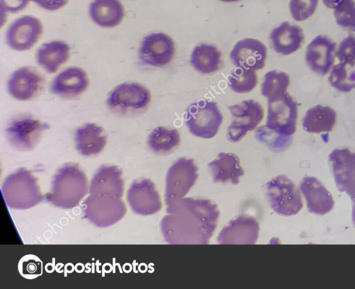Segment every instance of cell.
I'll return each instance as SVG.
<instances>
[{"instance_id":"cell-1","label":"cell","mask_w":355,"mask_h":289,"mask_svg":"<svg viewBox=\"0 0 355 289\" xmlns=\"http://www.w3.org/2000/svg\"><path fill=\"white\" fill-rule=\"evenodd\" d=\"M160 222L166 242L171 245H206L220 216L217 205L201 197H183L167 206Z\"/></svg>"},{"instance_id":"cell-2","label":"cell","mask_w":355,"mask_h":289,"mask_svg":"<svg viewBox=\"0 0 355 289\" xmlns=\"http://www.w3.org/2000/svg\"><path fill=\"white\" fill-rule=\"evenodd\" d=\"M89 182L85 172L76 164L68 163L60 167L53 176L46 200L53 206L72 208L87 195Z\"/></svg>"},{"instance_id":"cell-3","label":"cell","mask_w":355,"mask_h":289,"mask_svg":"<svg viewBox=\"0 0 355 289\" xmlns=\"http://www.w3.org/2000/svg\"><path fill=\"white\" fill-rule=\"evenodd\" d=\"M1 193L8 207L19 210L36 206L43 197L37 179L24 167L6 178L1 185Z\"/></svg>"},{"instance_id":"cell-4","label":"cell","mask_w":355,"mask_h":289,"mask_svg":"<svg viewBox=\"0 0 355 289\" xmlns=\"http://www.w3.org/2000/svg\"><path fill=\"white\" fill-rule=\"evenodd\" d=\"M150 98V92L142 85L126 82L118 85L110 92L107 105L116 115L130 117L144 112Z\"/></svg>"},{"instance_id":"cell-5","label":"cell","mask_w":355,"mask_h":289,"mask_svg":"<svg viewBox=\"0 0 355 289\" xmlns=\"http://www.w3.org/2000/svg\"><path fill=\"white\" fill-rule=\"evenodd\" d=\"M266 196L270 208L279 215L291 216L303 207L300 191L286 175H278L266 184Z\"/></svg>"},{"instance_id":"cell-6","label":"cell","mask_w":355,"mask_h":289,"mask_svg":"<svg viewBox=\"0 0 355 289\" xmlns=\"http://www.w3.org/2000/svg\"><path fill=\"white\" fill-rule=\"evenodd\" d=\"M82 205L84 217L98 227L114 224L127 210L121 197L101 194H90Z\"/></svg>"},{"instance_id":"cell-7","label":"cell","mask_w":355,"mask_h":289,"mask_svg":"<svg viewBox=\"0 0 355 289\" xmlns=\"http://www.w3.org/2000/svg\"><path fill=\"white\" fill-rule=\"evenodd\" d=\"M49 125L33 115L18 114L7 124L6 137L12 147L19 151H31L40 142L44 131Z\"/></svg>"},{"instance_id":"cell-8","label":"cell","mask_w":355,"mask_h":289,"mask_svg":"<svg viewBox=\"0 0 355 289\" xmlns=\"http://www.w3.org/2000/svg\"><path fill=\"white\" fill-rule=\"evenodd\" d=\"M223 115L217 104L206 99L191 104L185 115V124L189 132L202 138H211L218 133Z\"/></svg>"},{"instance_id":"cell-9","label":"cell","mask_w":355,"mask_h":289,"mask_svg":"<svg viewBox=\"0 0 355 289\" xmlns=\"http://www.w3.org/2000/svg\"><path fill=\"white\" fill-rule=\"evenodd\" d=\"M198 166L192 158L182 157L168 170L166 176L165 202L166 206L183 198L196 183Z\"/></svg>"},{"instance_id":"cell-10","label":"cell","mask_w":355,"mask_h":289,"mask_svg":"<svg viewBox=\"0 0 355 289\" xmlns=\"http://www.w3.org/2000/svg\"><path fill=\"white\" fill-rule=\"evenodd\" d=\"M298 106L288 92L268 100L266 126L280 135L292 137L297 128Z\"/></svg>"},{"instance_id":"cell-11","label":"cell","mask_w":355,"mask_h":289,"mask_svg":"<svg viewBox=\"0 0 355 289\" xmlns=\"http://www.w3.org/2000/svg\"><path fill=\"white\" fill-rule=\"evenodd\" d=\"M232 122L227 128V138L232 142L241 140L248 131L254 130L264 117L261 105L253 100H244L229 106Z\"/></svg>"},{"instance_id":"cell-12","label":"cell","mask_w":355,"mask_h":289,"mask_svg":"<svg viewBox=\"0 0 355 289\" xmlns=\"http://www.w3.org/2000/svg\"><path fill=\"white\" fill-rule=\"evenodd\" d=\"M329 164L338 190L355 201V152L347 148L335 149L329 155Z\"/></svg>"},{"instance_id":"cell-13","label":"cell","mask_w":355,"mask_h":289,"mask_svg":"<svg viewBox=\"0 0 355 289\" xmlns=\"http://www.w3.org/2000/svg\"><path fill=\"white\" fill-rule=\"evenodd\" d=\"M127 199L131 209L141 215L155 214L162 207L155 183L148 179L135 180L127 192Z\"/></svg>"},{"instance_id":"cell-14","label":"cell","mask_w":355,"mask_h":289,"mask_svg":"<svg viewBox=\"0 0 355 289\" xmlns=\"http://www.w3.org/2000/svg\"><path fill=\"white\" fill-rule=\"evenodd\" d=\"M43 33L40 20L31 15H24L15 19L6 32V43L16 51L31 49Z\"/></svg>"},{"instance_id":"cell-15","label":"cell","mask_w":355,"mask_h":289,"mask_svg":"<svg viewBox=\"0 0 355 289\" xmlns=\"http://www.w3.org/2000/svg\"><path fill=\"white\" fill-rule=\"evenodd\" d=\"M259 233V224L252 216L240 215L232 219L220 231L217 242L220 245H254Z\"/></svg>"},{"instance_id":"cell-16","label":"cell","mask_w":355,"mask_h":289,"mask_svg":"<svg viewBox=\"0 0 355 289\" xmlns=\"http://www.w3.org/2000/svg\"><path fill=\"white\" fill-rule=\"evenodd\" d=\"M175 50V43L170 36L163 33H151L141 42L139 58L146 65L160 67L171 61Z\"/></svg>"},{"instance_id":"cell-17","label":"cell","mask_w":355,"mask_h":289,"mask_svg":"<svg viewBox=\"0 0 355 289\" xmlns=\"http://www.w3.org/2000/svg\"><path fill=\"white\" fill-rule=\"evenodd\" d=\"M337 44L326 35H319L308 44L305 61L315 73L326 75L335 62Z\"/></svg>"},{"instance_id":"cell-18","label":"cell","mask_w":355,"mask_h":289,"mask_svg":"<svg viewBox=\"0 0 355 289\" xmlns=\"http://www.w3.org/2000/svg\"><path fill=\"white\" fill-rule=\"evenodd\" d=\"M42 76L31 67H22L15 71L8 81V91L19 101L31 100L43 89Z\"/></svg>"},{"instance_id":"cell-19","label":"cell","mask_w":355,"mask_h":289,"mask_svg":"<svg viewBox=\"0 0 355 289\" xmlns=\"http://www.w3.org/2000/svg\"><path fill=\"white\" fill-rule=\"evenodd\" d=\"M267 49L261 41L245 38L236 43L230 53L232 63L237 67L259 70L264 67Z\"/></svg>"},{"instance_id":"cell-20","label":"cell","mask_w":355,"mask_h":289,"mask_svg":"<svg viewBox=\"0 0 355 289\" xmlns=\"http://www.w3.org/2000/svg\"><path fill=\"white\" fill-rule=\"evenodd\" d=\"M87 73L78 67H70L57 75L53 80L50 91L60 97L73 99L80 96L88 88Z\"/></svg>"},{"instance_id":"cell-21","label":"cell","mask_w":355,"mask_h":289,"mask_svg":"<svg viewBox=\"0 0 355 289\" xmlns=\"http://www.w3.org/2000/svg\"><path fill=\"white\" fill-rule=\"evenodd\" d=\"M306 206L310 213L324 215L334 206V200L330 192L314 176H305L300 184Z\"/></svg>"},{"instance_id":"cell-22","label":"cell","mask_w":355,"mask_h":289,"mask_svg":"<svg viewBox=\"0 0 355 289\" xmlns=\"http://www.w3.org/2000/svg\"><path fill=\"white\" fill-rule=\"evenodd\" d=\"M89 189L90 194L121 198L124 192L122 171L115 165H101L92 176Z\"/></svg>"},{"instance_id":"cell-23","label":"cell","mask_w":355,"mask_h":289,"mask_svg":"<svg viewBox=\"0 0 355 289\" xmlns=\"http://www.w3.org/2000/svg\"><path fill=\"white\" fill-rule=\"evenodd\" d=\"M270 39L276 53L287 56L302 47L304 34L299 26L284 22L271 31Z\"/></svg>"},{"instance_id":"cell-24","label":"cell","mask_w":355,"mask_h":289,"mask_svg":"<svg viewBox=\"0 0 355 289\" xmlns=\"http://www.w3.org/2000/svg\"><path fill=\"white\" fill-rule=\"evenodd\" d=\"M74 141L76 148L81 155L96 156L105 147L107 135L103 127L94 123H87L76 129Z\"/></svg>"},{"instance_id":"cell-25","label":"cell","mask_w":355,"mask_h":289,"mask_svg":"<svg viewBox=\"0 0 355 289\" xmlns=\"http://www.w3.org/2000/svg\"><path fill=\"white\" fill-rule=\"evenodd\" d=\"M208 168L215 183L238 184L244 174L238 156L232 153L220 152L208 164Z\"/></svg>"},{"instance_id":"cell-26","label":"cell","mask_w":355,"mask_h":289,"mask_svg":"<svg viewBox=\"0 0 355 289\" xmlns=\"http://www.w3.org/2000/svg\"><path fill=\"white\" fill-rule=\"evenodd\" d=\"M89 15L99 26L112 28L119 25L124 17V8L119 0H94Z\"/></svg>"},{"instance_id":"cell-27","label":"cell","mask_w":355,"mask_h":289,"mask_svg":"<svg viewBox=\"0 0 355 289\" xmlns=\"http://www.w3.org/2000/svg\"><path fill=\"white\" fill-rule=\"evenodd\" d=\"M70 47L63 41L44 43L36 52V60L46 72L55 73L69 58Z\"/></svg>"},{"instance_id":"cell-28","label":"cell","mask_w":355,"mask_h":289,"mask_svg":"<svg viewBox=\"0 0 355 289\" xmlns=\"http://www.w3.org/2000/svg\"><path fill=\"white\" fill-rule=\"evenodd\" d=\"M336 117L334 109L318 104L306 110L302 119V126L311 133L331 132L336 122Z\"/></svg>"},{"instance_id":"cell-29","label":"cell","mask_w":355,"mask_h":289,"mask_svg":"<svg viewBox=\"0 0 355 289\" xmlns=\"http://www.w3.org/2000/svg\"><path fill=\"white\" fill-rule=\"evenodd\" d=\"M221 63V53L214 45L200 44L192 51L191 64L198 72L209 74L219 69Z\"/></svg>"},{"instance_id":"cell-30","label":"cell","mask_w":355,"mask_h":289,"mask_svg":"<svg viewBox=\"0 0 355 289\" xmlns=\"http://www.w3.org/2000/svg\"><path fill=\"white\" fill-rule=\"evenodd\" d=\"M180 143V135L175 129L157 126L148 138L149 148L157 154H168L175 149Z\"/></svg>"},{"instance_id":"cell-31","label":"cell","mask_w":355,"mask_h":289,"mask_svg":"<svg viewBox=\"0 0 355 289\" xmlns=\"http://www.w3.org/2000/svg\"><path fill=\"white\" fill-rule=\"evenodd\" d=\"M290 84V76L284 72L271 70L266 73L261 85V94L268 99L283 96Z\"/></svg>"},{"instance_id":"cell-32","label":"cell","mask_w":355,"mask_h":289,"mask_svg":"<svg viewBox=\"0 0 355 289\" xmlns=\"http://www.w3.org/2000/svg\"><path fill=\"white\" fill-rule=\"evenodd\" d=\"M330 85L341 92H349L355 88V68L349 63L342 62L335 65L329 76Z\"/></svg>"},{"instance_id":"cell-33","label":"cell","mask_w":355,"mask_h":289,"mask_svg":"<svg viewBox=\"0 0 355 289\" xmlns=\"http://www.w3.org/2000/svg\"><path fill=\"white\" fill-rule=\"evenodd\" d=\"M230 88L237 93H246L252 90L257 83L254 70L241 67L235 68L228 76Z\"/></svg>"},{"instance_id":"cell-34","label":"cell","mask_w":355,"mask_h":289,"mask_svg":"<svg viewBox=\"0 0 355 289\" xmlns=\"http://www.w3.org/2000/svg\"><path fill=\"white\" fill-rule=\"evenodd\" d=\"M256 139L266 144L272 151L280 152L287 149L292 141V137H286L277 134L268 129L266 125L261 126L255 131Z\"/></svg>"},{"instance_id":"cell-35","label":"cell","mask_w":355,"mask_h":289,"mask_svg":"<svg viewBox=\"0 0 355 289\" xmlns=\"http://www.w3.org/2000/svg\"><path fill=\"white\" fill-rule=\"evenodd\" d=\"M334 15L338 26L344 29L355 31V1L343 0L334 10Z\"/></svg>"},{"instance_id":"cell-36","label":"cell","mask_w":355,"mask_h":289,"mask_svg":"<svg viewBox=\"0 0 355 289\" xmlns=\"http://www.w3.org/2000/svg\"><path fill=\"white\" fill-rule=\"evenodd\" d=\"M318 5V0H290L289 10L294 20L302 22L313 15Z\"/></svg>"},{"instance_id":"cell-37","label":"cell","mask_w":355,"mask_h":289,"mask_svg":"<svg viewBox=\"0 0 355 289\" xmlns=\"http://www.w3.org/2000/svg\"><path fill=\"white\" fill-rule=\"evenodd\" d=\"M338 60L355 66V36L349 35L339 44L336 52Z\"/></svg>"},{"instance_id":"cell-38","label":"cell","mask_w":355,"mask_h":289,"mask_svg":"<svg viewBox=\"0 0 355 289\" xmlns=\"http://www.w3.org/2000/svg\"><path fill=\"white\" fill-rule=\"evenodd\" d=\"M30 0H0L1 13H17L28 5Z\"/></svg>"},{"instance_id":"cell-39","label":"cell","mask_w":355,"mask_h":289,"mask_svg":"<svg viewBox=\"0 0 355 289\" xmlns=\"http://www.w3.org/2000/svg\"><path fill=\"white\" fill-rule=\"evenodd\" d=\"M35 257H29L27 260L21 262V274L28 277L41 274L42 267L41 263L38 260H35Z\"/></svg>"},{"instance_id":"cell-40","label":"cell","mask_w":355,"mask_h":289,"mask_svg":"<svg viewBox=\"0 0 355 289\" xmlns=\"http://www.w3.org/2000/svg\"><path fill=\"white\" fill-rule=\"evenodd\" d=\"M47 10H56L64 6L69 0H32Z\"/></svg>"},{"instance_id":"cell-41","label":"cell","mask_w":355,"mask_h":289,"mask_svg":"<svg viewBox=\"0 0 355 289\" xmlns=\"http://www.w3.org/2000/svg\"><path fill=\"white\" fill-rule=\"evenodd\" d=\"M343 0H322L324 5L331 9H334L336 6Z\"/></svg>"},{"instance_id":"cell-42","label":"cell","mask_w":355,"mask_h":289,"mask_svg":"<svg viewBox=\"0 0 355 289\" xmlns=\"http://www.w3.org/2000/svg\"><path fill=\"white\" fill-rule=\"evenodd\" d=\"M352 222H353L354 226L355 227V201H352Z\"/></svg>"},{"instance_id":"cell-43","label":"cell","mask_w":355,"mask_h":289,"mask_svg":"<svg viewBox=\"0 0 355 289\" xmlns=\"http://www.w3.org/2000/svg\"><path fill=\"white\" fill-rule=\"evenodd\" d=\"M219 1H223V2H227V3H230V2H237L240 0H219Z\"/></svg>"}]
</instances>
